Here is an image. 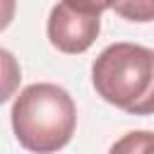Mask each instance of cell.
<instances>
[{"label":"cell","mask_w":154,"mask_h":154,"mask_svg":"<svg viewBox=\"0 0 154 154\" xmlns=\"http://www.w3.org/2000/svg\"><path fill=\"white\" fill-rule=\"evenodd\" d=\"M108 5L58 2L48 17V38L63 53H84L99 36L101 12Z\"/></svg>","instance_id":"cell-3"},{"label":"cell","mask_w":154,"mask_h":154,"mask_svg":"<svg viewBox=\"0 0 154 154\" xmlns=\"http://www.w3.org/2000/svg\"><path fill=\"white\" fill-rule=\"evenodd\" d=\"M12 130L19 144L34 154H53L63 149L77 125L72 96L51 82H36L19 91L12 103Z\"/></svg>","instance_id":"cell-1"},{"label":"cell","mask_w":154,"mask_h":154,"mask_svg":"<svg viewBox=\"0 0 154 154\" xmlns=\"http://www.w3.org/2000/svg\"><path fill=\"white\" fill-rule=\"evenodd\" d=\"M19 82H22V70L17 58L10 51L0 48V103H5L17 91Z\"/></svg>","instance_id":"cell-4"},{"label":"cell","mask_w":154,"mask_h":154,"mask_svg":"<svg viewBox=\"0 0 154 154\" xmlns=\"http://www.w3.org/2000/svg\"><path fill=\"white\" fill-rule=\"evenodd\" d=\"M140 10H142V12H152L154 7H152V2H142L140 7H137V5H135V7H132V5H116V12H120V14L130 17V19H135Z\"/></svg>","instance_id":"cell-7"},{"label":"cell","mask_w":154,"mask_h":154,"mask_svg":"<svg viewBox=\"0 0 154 154\" xmlns=\"http://www.w3.org/2000/svg\"><path fill=\"white\" fill-rule=\"evenodd\" d=\"M96 94L135 116L154 111V53L137 43H113L91 65Z\"/></svg>","instance_id":"cell-2"},{"label":"cell","mask_w":154,"mask_h":154,"mask_svg":"<svg viewBox=\"0 0 154 154\" xmlns=\"http://www.w3.org/2000/svg\"><path fill=\"white\" fill-rule=\"evenodd\" d=\"M154 149V137L149 130H132L123 135L118 142H113L108 154H152Z\"/></svg>","instance_id":"cell-5"},{"label":"cell","mask_w":154,"mask_h":154,"mask_svg":"<svg viewBox=\"0 0 154 154\" xmlns=\"http://www.w3.org/2000/svg\"><path fill=\"white\" fill-rule=\"evenodd\" d=\"M14 10H17V5H14V0H0V31L12 22V17H14Z\"/></svg>","instance_id":"cell-6"}]
</instances>
